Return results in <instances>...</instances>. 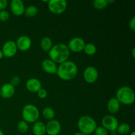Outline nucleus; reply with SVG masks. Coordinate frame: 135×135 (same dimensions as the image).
Returning a JSON list of instances; mask_svg holds the SVG:
<instances>
[{"instance_id": "32", "label": "nucleus", "mask_w": 135, "mask_h": 135, "mask_svg": "<svg viewBox=\"0 0 135 135\" xmlns=\"http://www.w3.org/2000/svg\"><path fill=\"white\" fill-rule=\"evenodd\" d=\"M132 54H133V57H135V48L133 47V50H132Z\"/></svg>"}, {"instance_id": "25", "label": "nucleus", "mask_w": 135, "mask_h": 135, "mask_svg": "<svg viewBox=\"0 0 135 135\" xmlns=\"http://www.w3.org/2000/svg\"><path fill=\"white\" fill-rule=\"evenodd\" d=\"M17 130L21 133H26L28 130V123L25 121H21L17 125Z\"/></svg>"}, {"instance_id": "8", "label": "nucleus", "mask_w": 135, "mask_h": 135, "mask_svg": "<svg viewBox=\"0 0 135 135\" xmlns=\"http://www.w3.org/2000/svg\"><path fill=\"white\" fill-rule=\"evenodd\" d=\"M85 44V42L83 38L80 37H75L70 40L67 46L69 51H72L73 52L75 53H79L83 51Z\"/></svg>"}, {"instance_id": "27", "label": "nucleus", "mask_w": 135, "mask_h": 135, "mask_svg": "<svg viewBox=\"0 0 135 135\" xmlns=\"http://www.w3.org/2000/svg\"><path fill=\"white\" fill-rule=\"evenodd\" d=\"M9 18V13L7 11H0V21L2 22L7 21Z\"/></svg>"}, {"instance_id": "22", "label": "nucleus", "mask_w": 135, "mask_h": 135, "mask_svg": "<svg viewBox=\"0 0 135 135\" xmlns=\"http://www.w3.org/2000/svg\"><path fill=\"white\" fill-rule=\"evenodd\" d=\"M38 8L36 7L34 5H30L26 9H25V14L27 17L32 18L36 16V15L38 14Z\"/></svg>"}, {"instance_id": "6", "label": "nucleus", "mask_w": 135, "mask_h": 135, "mask_svg": "<svg viewBox=\"0 0 135 135\" xmlns=\"http://www.w3.org/2000/svg\"><path fill=\"white\" fill-rule=\"evenodd\" d=\"M47 6L50 12L54 14H61L67 9V3L65 0H50Z\"/></svg>"}, {"instance_id": "17", "label": "nucleus", "mask_w": 135, "mask_h": 135, "mask_svg": "<svg viewBox=\"0 0 135 135\" xmlns=\"http://www.w3.org/2000/svg\"><path fill=\"white\" fill-rule=\"evenodd\" d=\"M120 103L115 98H112L108 101L107 104V108L108 112L112 114H115L119 111Z\"/></svg>"}, {"instance_id": "10", "label": "nucleus", "mask_w": 135, "mask_h": 135, "mask_svg": "<svg viewBox=\"0 0 135 135\" xmlns=\"http://www.w3.org/2000/svg\"><path fill=\"white\" fill-rule=\"evenodd\" d=\"M83 77L86 83L92 84L95 83L98 78V71L92 66H88L84 69Z\"/></svg>"}, {"instance_id": "7", "label": "nucleus", "mask_w": 135, "mask_h": 135, "mask_svg": "<svg viewBox=\"0 0 135 135\" xmlns=\"http://www.w3.org/2000/svg\"><path fill=\"white\" fill-rule=\"evenodd\" d=\"M102 125L108 131L115 132L118 127L119 122L115 117L112 115H107L102 119Z\"/></svg>"}, {"instance_id": "11", "label": "nucleus", "mask_w": 135, "mask_h": 135, "mask_svg": "<svg viewBox=\"0 0 135 135\" xmlns=\"http://www.w3.org/2000/svg\"><path fill=\"white\" fill-rule=\"evenodd\" d=\"M46 130L48 135H58L61 131V125L57 120H50L46 124Z\"/></svg>"}, {"instance_id": "31", "label": "nucleus", "mask_w": 135, "mask_h": 135, "mask_svg": "<svg viewBox=\"0 0 135 135\" xmlns=\"http://www.w3.org/2000/svg\"><path fill=\"white\" fill-rule=\"evenodd\" d=\"M129 27L133 31L135 30V17H133L129 22Z\"/></svg>"}, {"instance_id": "20", "label": "nucleus", "mask_w": 135, "mask_h": 135, "mask_svg": "<svg viewBox=\"0 0 135 135\" xmlns=\"http://www.w3.org/2000/svg\"><path fill=\"white\" fill-rule=\"evenodd\" d=\"M42 115L47 120H52L55 116V112L53 108L50 107H46L42 111Z\"/></svg>"}, {"instance_id": "29", "label": "nucleus", "mask_w": 135, "mask_h": 135, "mask_svg": "<svg viewBox=\"0 0 135 135\" xmlns=\"http://www.w3.org/2000/svg\"><path fill=\"white\" fill-rule=\"evenodd\" d=\"M20 83H21V79H20V78L17 76H13L11 79V84L15 87L16 86H18Z\"/></svg>"}, {"instance_id": "16", "label": "nucleus", "mask_w": 135, "mask_h": 135, "mask_svg": "<svg viewBox=\"0 0 135 135\" xmlns=\"http://www.w3.org/2000/svg\"><path fill=\"white\" fill-rule=\"evenodd\" d=\"M26 88L31 92H38L42 88V83L38 79L31 78L26 81Z\"/></svg>"}, {"instance_id": "3", "label": "nucleus", "mask_w": 135, "mask_h": 135, "mask_svg": "<svg viewBox=\"0 0 135 135\" xmlns=\"http://www.w3.org/2000/svg\"><path fill=\"white\" fill-rule=\"evenodd\" d=\"M115 98L120 104L129 105L134 102L135 95L133 90L129 86H122L119 88L116 92Z\"/></svg>"}, {"instance_id": "5", "label": "nucleus", "mask_w": 135, "mask_h": 135, "mask_svg": "<svg viewBox=\"0 0 135 135\" xmlns=\"http://www.w3.org/2000/svg\"><path fill=\"white\" fill-rule=\"evenodd\" d=\"M39 115V109L33 104H27L22 109V117L23 121H26V123H34L38 119Z\"/></svg>"}, {"instance_id": "34", "label": "nucleus", "mask_w": 135, "mask_h": 135, "mask_svg": "<svg viewBox=\"0 0 135 135\" xmlns=\"http://www.w3.org/2000/svg\"><path fill=\"white\" fill-rule=\"evenodd\" d=\"M73 135H86V134H84V133H80V132H79V133H75V134H74Z\"/></svg>"}, {"instance_id": "19", "label": "nucleus", "mask_w": 135, "mask_h": 135, "mask_svg": "<svg viewBox=\"0 0 135 135\" xmlns=\"http://www.w3.org/2000/svg\"><path fill=\"white\" fill-rule=\"evenodd\" d=\"M40 47L45 52H49L52 47V40L49 37H44L40 41Z\"/></svg>"}, {"instance_id": "24", "label": "nucleus", "mask_w": 135, "mask_h": 135, "mask_svg": "<svg viewBox=\"0 0 135 135\" xmlns=\"http://www.w3.org/2000/svg\"><path fill=\"white\" fill-rule=\"evenodd\" d=\"M108 4V0H95L93 2L94 7L98 10H101L106 7Z\"/></svg>"}, {"instance_id": "1", "label": "nucleus", "mask_w": 135, "mask_h": 135, "mask_svg": "<svg viewBox=\"0 0 135 135\" xmlns=\"http://www.w3.org/2000/svg\"><path fill=\"white\" fill-rule=\"evenodd\" d=\"M77 73L78 67L76 63L68 60L59 64L56 73L61 79L67 81L73 79Z\"/></svg>"}, {"instance_id": "18", "label": "nucleus", "mask_w": 135, "mask_h": 135, "mask_svg": "<svg viewBox=\"0 0 135 135\" xmlns=\"http://www.w3.org/2000/svg\"><path fill=\"white\" fill-rule=\"evenodd\" d=\"M32 133L34 135H44L46 133V125L42 121H36L33 125Z\"/></svg>"}, {"instance_id": "21", "label": "nucleus", "mask_w": 135, "mask_h": 135, "mask_svg": "<svg viewBox=\"0 0 135 135\" xmlns=\"http://www.w3.org/2000/svg\"><path fill=\"white\" fill-rule=\"evenodd\" d=\"M84 51L86 55H93L97 51V48L94 44L92 43H88L85 44L84 47Z\"/></svg>"}, {"instance_id": "23", "label": "nucleus", "mask_w": 135, "mask_h": 135, "mask_svg": "<svg viewBox=\"0 0 135 135\" xmlns=\"http://www.w3.org/2000/svg\"><path fill=\"white\" fill-rule=\"evenodd\" d=\"M116 131L120 134H127L130 132L131 127L127 123H121L118 125V127Z\"/></svg>"}, {"instance_id": "33", "label": "nucleus", "mask_w": 135, "mask_h": 135, "mask_svg": "<svg viewBox=\"0 0 135 135\" xmlns=\"http://www.w3.org/2000/svg\"><path fill=\"white\" fill-rule=\"evenodd\" d=\"M3 57V52L2 51H1V50H0V60H1L2 58Z\"/></svg>"}, {"instance_id": "35", "label": "nucleus", "mask_w": 135, "mask_h": 135, "mask_svg": "<svg viewBox=\"0 0 135 135\" xmlns=\"http://www.w3.org/2000/svg\"><path fill=\"white\" fill-rule=\"evenodd\" d=\"M0 135H4L3 132V131L1 130V129H0Z\"/></svg>"}, {"instance_id": "26", "label": "nucleus", "mask_w": 135, "mask_h": 135, "mask_svg": "<svg viewBox=\"0 0 135 135\" xmlns=\"http://www.w3.org/2000/svg\"><path fill=\"white\" fill-rule=\"evenodd\" d=\"M94 133L95 135H109L108 131L102 126L97 127Z\"/></svg>"}, {"instance_id": "14", "label": "nucleus", "mask_w": 135, "mask_h": 135, "mask_svg": "<svg viewBox=\"0 0 135 135\" xmlns=\"http://www.w3.org/2000/svg\"><path fill=\"white\" fill-rule=\"evenodd\" d=\"M15 93V87L11 83H5L0 88V96L5 99L11 98Z\"/></svg>"}, {"instance_id": "15", "label": "nucleus", "mask_w": 135, "mask_h": 135, "mask_svg": "<svg viewBox=\"0 0 135 135\" xmlns=\"http://www.w3.org/2000/svg\"><path fill=\"white\" fill-rule=\"evenodd\" d=\"M42 67L45 72L51 75L56 74L57 70V64L50 59H44L42 63Z\"/></svg>"}, {"instance_id": "30", "label": "nucleus", "mask_w": 135, "mask_h": 135, "mask_svg": "<svg viewBox=\"0 0 135 135\" xmlns=\"http://www.w3.org/2000/svg\"><path fill=\"white\" fill-rule=\"evenodd\" d=\"M8 2L7 0H0V11L5 10V8L7 7Z\"/></svg>"}, {"instance_id": "2", "label": "nucleus", "mask_w": 135, "mask_h": 135, "mask_svg": "<svg viewBox=\"0 0 135 135\" xmlns=\"http://www.w3.org/2000/svg\"><path fill=\"white\" fill-rule=\"evenodd\" d=\"M48 55L50 59L55 63H61L66 61L70 55V51L68 46L65 44H57L52 46L48 52Z\"/></svg>"}, {"instance_id": "36", "label": "nucleus", "mask_w": 135, "mask_h": 135, "mask_svg": "<svg viewBox=\"0 0 135 135\" xmlns=\"http://www.w3.org/2000/svg\"><path fill=\"white\" fill-rule=\"evenodd\" d=\"M130 135H135V132L134 131H133L131 133Z\"/></svg>"}, {"instance_id": "9", "label": "nucleus", "mask_w": 135, "mask_h": 135, "mask_svg": "<svg viewBox=\"0 0 135 135\" xmlns=\"http://www.w3.org/2000/svg\"><path fill=\"white\" fill-rule=\"evenodd\" d=\"M17 47L14 41L9 40L4 43L2 47V51L3 56L10 58L15 56L17 52Z\"/></svg>"}, {"instance_id": "13", "label": "nucleus", "mask_w": 135, "mask_h": 135, "mask_svg": "<svg viewBox=\"0 0 135 135\" xmlns=\"http://www.w3.org/2000/svg\"><path fill=\"white\" fill-rule=\"evenodd\" d=\"M17 49L21 51H26L31 47L32 40L28 36H21L15 42Z\"/></svg>"}, {"instance_id": "12", "label": "nucleus", "mask_w": 135, "mask_h": 135, "mask_svg": "<svg viewBox=\"0 0 135 135\" xmlns=\"http://www.w3.org/2000/svg\"><path fill=\"white\" fill-rule=\"evenodd\" d=\"M10 8L13 14L17 17L22 15L25 13V4L21 0H12L10 3Z\"/></svg>"}, {"instance_id": "28", "label": "nucleus", "mask_w": 135, "mask_h": 135, "mask_svg": "<svg viewBox=\"0 0 135 135\" xmlns=\"http://www.w3.org/2000/svg\"><path fill=\"white\" fill-rule=\"evenodd\" d=\"M38 96L41 99H44L46 98L47 96V92L46 90L44 89V88H41L38 92Z\"/></svg>"}, {"instance_id": "4", "label": "nucleus", "mask_w": 135, "mask_h": 135, "mask_svg": "<svg viewBox=\"0 0 135 135\" xmlns=\"http://www.w3.org/2000/svg\"><path fill=\"white\" fill-rule=\"evenodd\" d=\"M78 128L80 133L88 135L93 133L97 127L96 121L92 117L84 115L80 117L78 121Z\"/></svg>"}]
</instances>
